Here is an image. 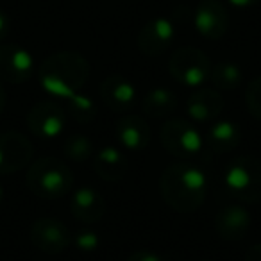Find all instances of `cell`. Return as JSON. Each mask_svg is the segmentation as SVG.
<instances>
[{"label": "cell", "instance_id": "603a6c76", "mask_svg": "<svg viewBox=\"0 0 261 261\" xmlns=\"http://www.w3.org/2000/svg\"><path fill=\"white\" fill-rule=\"evenodd\" d=\"M66 100H68V115L75 122L79 123L93 122L95 115H97V106H95V102L90 97L75 93L73 97L66 98Z\"/></svg>", "mask_w": 261, "mask_h": 261}, {"label": "cell", "instance_id": "30bf717a", "mask_svg": "<svg viewBox=\"0 0 261 261\" xmlns=\"http://www.w3.org/2000/svg\"><path fill=\"white\" fill-rule=\"evenodd\" d=\"M34 72V59L29 50L15 43L0 47V79L11 84H22Z\"/></svg>", "mask_w": 261, "mask_h": 261}, {"label": "cell", "instance_id": "4fadbf2b", "mask_svg": "<svg viewBox=\"0 0 261 261\" xmlns=\"http://www.w3.org/2000/svg\"><path fill=\"white\" fill-rule=\"evenodd\" d=\"M252 224L249 210L238 204L222 206L215 215V229L218 236L227 242H240L247 236Z\"/></svg>", "mask_w": 261, "mask_h": 261}, {"label": "cell", "instance_id": "7c38bea8", "mask_svg": "<svg viewBox=\"0 0 261 261\" xmlns=\"http://www.w3.org/2000/svg\"><path fill=\"white\" fill-rule=\"evenodd\" d=\"M175 38V27L168 18H154L140 29L136 45L145 56H160L172 45Z\"/></svg>", "mask_w": 261, "mask_h": 261}, {"label": "cell", "instance_id": "ac0fdd59", "mask_svg": "<svg viewBox=\"0 0 261 261\" xmlns=\"http://www.w3.org/2000/svg\"><path fill=\"white\" fill-rule=\"evenodd\" d=\"M127 168H129V161L123 156L122 150H118L116 147H104V149H100L95 154L93 170L104 181H120V179L125 177Z\"/></svg>", "mask_w": 261, "mask_h": 261}, {"label": "cell", "instance_id": "4316f807", "mask_svg": "<svg viewBox=\"0 0 261 261\" xmlns=\"http://www.w3.org/2000/svg\"><path fill=\"white\" fill-rule=\"evenodd\" d=\"M9 29H11V22H9V16L6 15L2 9H0V41L4 40L9 34Z\"/></svg>", "mask_w": 261, "mask_h": 261}, {"label": "cell", "instance_id": "ba28073f", "mask_svg": "<svg viewBox=\"0 0 261 261\" xmlns=\"http://www.w3.org/2000/svg\"><path fill=\"white\" fill-rule=\"evenodd\" d=\"M31 243L36 247L38 250L45 254H61L68 249L72 243V234H70L68 227L58 218L43 217L38 218L31 227Z\"/></svg>", "mask_w": 261, "mask_h": 261}, {"label": "cell", "instance_id": "d4e9b609", "mask_svg": "<svg viewBox=\"0 0 261 261\" xmlns=\"http://www.w3.org/2000/svg\"><path fill=\"white\" fill-rule=\"evenodd\" d=\"M72 240L81 252H95L98 249V245H100V238L91 229H81Z\"/></svg>", "mask_w": 261, "mask_h": 261}, {"label": "cell", "instance_id": "3957f363", "mask_svg": "<svg viewBox=\"0 0 261 261\" xmlns=\"http://www.w3.org/2000/svg\"><path fill=\"white\" fill-rule=\"evenodd\" d=\"M27 188L40 199L54 200L65 197L73 186V174L70 167L58 158H40L27 170Z\"/></svg>", "mask_w": 261, "mask_h": 261}, {"label": "cell", "instance_id": "e0dca14e", "mask_svg": "<svg viewBox=\"0 0 261 261\" xmlns=\"http://www.w3.org/2000/svg\"><path fill=\"white\" fill-rule=\"evenodd\" d=\"M70 210L77 220L93 224L104 217L106 200L95 188L83 186V188L73 192L72 200H70Z\"/></svg>", "mask_w": 261, "mask_h": 261}, {"label": "cell", "instance_id": "484cf974", "mask_svg": "<svg viewBox=\"0 0 261 261\" xmlns=\"http://www.w3.org/2000/svg\"><path fill=\"white\" fill-rule=\"evenodd\" d=\"M125 261H163V257L152 250H136Z\"/></svg>", "mask_w": 261, "mask_h": 261}, {"label": "cell", "instance_id": "2e32d148", "mask_svg": "<svg viewBox=\"0 0 261 261\" xmlns=\"http://www.w3.org/2000/svg\"><path fill=\"white\" fill-rule=\"evenodd\" d=\"M224 97L211 88H199L188 97L186 102V113L197 123L213 122L224 111Z\"/></svg>", "mask_w": 261, "mask_h": 261}, {"label": "cell", "instance_id": "44dd1931", "mask_svg": "<svg viewBox=\"0 0 261 261\" xmlns=\"http://www.w3.org/2000/svg\"><path fill=\"white\" fill-rule=\"evenodd\" d=\"M211 83L217 86V90L222 91H231L242 84V70L231 61H220L215 66H211V73H210Z\"/></svg>", "mask_w": 261, "mask_h": 261}, {"label": "cell", "instance_id": "ffe728a7", "mask_svg": "<svg viewBox=\"0 0 261 261\" xmlns=\"http://www.w3.org/2000/svg\"><path fill=\"white\" fill-rule=\"evenodd\" d=\"M177 108V97L168 88H152L142 102V109L150 118H165Z\"/></svg>", "mask_w": 261, "mask_h": 261}, {"label": "cell", "instance_id": "4dcf8cb0", "mask_svg": "<svg viewBox=\"0 0 261 261\" xmlns=\"http://www.w3.org/2000/svg\"><path fill=\"white\" fill-rule=\"evenodd\" d=\"M2 200H4V188L0 185V204H2Z\"/></svg>", "mask_w": 261, "mask_h": 261}, {"label": "cell", "instance_id": "8fae6325", "mask_svg": "<svg viewBox=\"0 0 261 261\" xmlns=\"http://www.w3.org/2000/svg\"><path fill=\"white\" fill-rule=\"evenodd\" d=\"M193 23L206 40H220L229 29V13L220 0H202L195 9Z\"/></svg>", "mask_w": 261, "mask_h": 261}, {"label": "cell", "instance_id": "52a82bcc", "mask_svg": "<svg viewBox=\"0 0 261 261\" xmlns=\"http://www.w3.org/2000/svg\"><path fill=\"white\" fill-rule=\"evenodd\" d=\"M34 147L25 135L16 130L0 133V175H11L31 165Z\"/></svg>", "mask_w": 261, "mask_h": 261}, {"label": "cell", "instance_id": "9a60e30c", "mask_svg": "<svg viewBox=\"0 0 261 261\" xmlns=\"http://www.w3.org/2000/svg\"><path fill=\"white\" fill-rule=\"evenodd\" d=\"M116 140L123 149L130 152L145 150L150 143V125L145 118L138 115H125L116 122L115 125Z\"/></svg>", "mask_w": 261, "mask_h": 261}, {"label": "cell", "instance_id": "6da1fadb", "mask_svg": "<svg viewBox=\"0 0 261 261\" xmlns=\"http://www.w3.org/2000/svg\"><path fill=\"white\" fill-rule=\"evenodd\" d=\"M163 200L179 213H193L206 200L207 177L202 167L193 161L174 163L160 179Z\"/></svg>", "mask_w": 261, "mask_h": 261}, {"label": "cell", "instance_id": "9c48e42d", "mask_svg": "<svg viewBox=\"0 0 261 261\" xmlns=\"http://www.w3.org/2000/svg\"><path fill=\"white\" fill-rule=\"evenodd\" d=\"M66 123V113L59 104L52 100L38 102L27 113V127L38 138H58Z\"/></svg>", "mask_w": 261, "mask_h": 261}, {"label": "cell", "instance_id": "8992f818", "mask_svg": "<svg viewBox=\"0 0 261 261\" xmlns=\"http://www.w3.org/2000/svg\"><path fill=\"white\" fill-rule=\"evenodd\" d=\"M168 70L170 75L182 86L199 88L210 79L211 61L199 48L181 47L172 54Z\"/></svg>", "mask_w": 261, "mask_h": 261}, {"label": "cell", "instance_id": "7402d4cb", "mask_svg": "<svg viewBox=\"0 0 261 261\" xmlns=\"http://www.w3.org/2000/svg\"><path fill=\"white\" fill-rule=\"evenodd\" d=\"M63 152L70 161L83 163L88 158L93 156V143L84 135H72L66 138L65 145H63Z\"/></svg>", "mask_w": 261, "mask_h": 261}, {"label": "cell", "instance_id": "7a4b0ae2", "mask_svg": "<svg viewBox=\"0 0 261 261\" xmlns=\"http://www.w3.org/2000/svg\"><path fill=\"white\" fill-rule=\"evenodd\" d=\"M90 77V63L73 50L50 54L38 68L41 88L59 98H70L84 86Z\"/></svg>", "mask_w": 261, "mask_h": 261}, {"label": "cell", "instance_id": "277c9868", "mask_svg": "<svg viewBox=\"0 0 261 261\" xmlns=\"http://www.w3.org/2000/svg\"><path fill=\"white\" fill-rule=\"evenodd\" d=\"M224 185L236 200L254 204L261 200V160L256 156L234 158L225 167Z\"/></svg>", "mask_w": 261, "mask_h": 261}, {"label": "cell", "instance_id": "83f0119b", "mask_svg": "<svg viewBox=\"0 0 261 261\" xmlns=\"http://www.w3.org/2000/svg\"><path fill=\"white\" fill-rule=\"evenodd\" d=\"M245 261H261V243H256V245L247 249Z\"/></svg>", "mask_w": 261, "mask_h": 261}, {"label": "cell", "instance_id": "f546056e", "mask_svg": "<svg viewBox=\"0 0 261 261\" xmlns=\"http://www.w3.org/2000/svg\"><path fill=\"white\" fill-rule=\"evenodd\" d=\"M4 106H6V90L2 86V83H0V113L4 111Z\"/></svg>", "mask_w": 261, "mask_h": 261}, {"label": "cell", "instance_id": "cb8c5ba5", "mask_svg": "<svg viewBox=\"0 0 261 261\" xmlns=\"http://www.w3.org/2000/svg\"><path fill=\"white\" fill-rule=\"evenodd\" d=\"M245 102H247V109H249L250 115L261 122V75L252 79L247 84Z\"/></svg>", "mask_w": 261, "mask_h": 261}, {"label": "cell", "instance_id": "5b68a950", "mask_svg": "<svg viewBox=\"0 0 261 261\" xmlns=\"http://www.w3.org/2000/svg\"><path fill=\"white\" fill-rule=\"evenodd\" d=\"M160 138L167 152L174 154L182 161L199 163L197 160L204 158V152H206V143H204L202 135L188 120H167L161 127Z\"/></svg>", "mask_w": 261, "mask_h": 261}, {"label": "cell", "instance_id": "f1b7e54d", "mask_svg": "<svg viewBox=\"0 0 261 261\" xmlns=\"http://www.w3.org/2000/svg\"><path fill=\"white\" fill-rule=\"evenodd\" d=\"M232 6H236V8H249V6H254L257 4V2H261V0H229Z\"/></svg>", "mask_w": 261, "mask_h": 261}, {"label": "cell", "instance_id": "d6986e66", "mask_svg": "<svg viewBox=\"0 0 261 261\" xmlns=\"http://www.w3.org/2000/svg\"><path fill=\"white\" fill-rule=\"evenodd\" d=\"M206 142L213 152L225 154L234 150L242 142V130L231 120H218L210 127L206 135Z\"/></svg>", "mask_w": 261, "mask_h": 261}, {"label": "cell", "instance_id": "5bb4252c", "mask_svg": "<svg viewBox=\"0 0 261 261\" xmlns=\"http://www.w3.org/2000/svg\"><path fill=\"white\" fill-rule=\"evenodd\" d=\"M100 98L108 109L115 113H127L136 100L135 84L123 75H109L100 84Z\"/></svg>", "mask_w": 261, "mask_h": 261}]
</instances>
